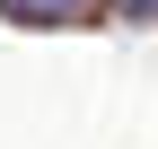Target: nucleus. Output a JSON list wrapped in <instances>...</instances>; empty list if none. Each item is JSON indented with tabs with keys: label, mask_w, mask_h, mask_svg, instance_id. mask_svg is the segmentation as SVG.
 <instances>
[{
	"label": "nucleus",
	"mask_w": 158,
	"mask_h": 149,
	"mask_svg": "<svg viewBox=\"0 0 158 149\" xmlns=\"http://www.w3.org/2000/svg\"><path fill=\"white\" fill-rule=\"evenodd\" d=\"M9 18H27V26H70V18H88L97 0H0Z\"/></svg>",
	"instance_id": "obj_1"
},
{
	"label": "nucleus",
	"mask_w": 158,
	"mask_h": 149,
	"mask_svg": "<svg viewBox=\"0 0 158 149\" xmlns=\"http://www.w3.org/2000/svg\"><path fill=\"white\" fill-rule=\"evenodd\" d=\"M114 18H123V26H149V18H158V0H114Z\"/></svg>",
	"instance_id": "obj_2"
}]
</instances>
